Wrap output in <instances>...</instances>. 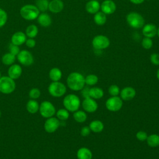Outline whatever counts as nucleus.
Instances as JSON below:
<instances>
[{
  "mask_svg": "<svg viewBox=\"0 0 159 159\" xmlns=\"http://www.w3.org/2000/svg\"><path fill=\"white\" fill-rule=\"evenodd\" d=\"M67 86L72 91H81L85 86L84 76L79 72H72L67 77Z\"/></svg>",
  "mask_w": 159,
  "mask_h": 159,
  "instance_id": "nucleus-1",
  "label": "nucleus"
},
{
  "mask_svg": "<svg viewBox=\"0 0 159 159\" xmlns=\"http://www.w3.org/2000/svg\"><path fill=\"white\" fill-rule=\"evenodd\" d=\"M63 104L65 108L69 112H75L80 107L81 101L78 96L75 94L66 95L63 100Z\"/></svg>",
  "mask_w": 159,
  "mask_h": 159,
  "instance_id": "nucleus-2",
  "label": "nucleus"
},
{
  "mask_svg": "<svg viewBox=\"0 0 159 159\" xmlns=\"http://www.w3.org/2000/svg\"><path fill=\"white\" fill-rule=\"evenodd\" d=\"M20 14L23 19L27 20H32L38 17L40 14V11L36 6L27 4L22 7L20 10Z\"/></svg>",
  "mask_w": 159,
  "mask_h": 159,
  "instance_id": "nucleus-3",
  "label": "nucleus"
},
{
  "mask_svg": "<svg viewBox=\"0 0 159 159\" xmlns=\"http://www.w3.org/2000/svg\"><path fill=\"white\" fill-rule=\"evenodd\" d=\"M16 88L14 80L8 76H3L0 78V93L4 94H9L13 93Z\"/></svg>",
  "mask_w": 159,
  "mask_h": 159,
  "instance_id": "nucleus-4",
  "label": "nucleus"
},
{
  "mask_svg": "<svg viewBox=\"0 0 159 159\" xmlns=\"http://www.w3.org/2000/svg\"><path fill=\"white\" fill-rule=\"evenodd\" d=\"M49 94L54 98L63 96L66 91V86L60 81H52L48 87Z\"/></svg>",
  "mask_w": 159,
  "mask_h": 159,
  "instance_id": "nucleus-5",
  "label": "nucleus"
},
{
  "mask_svg": "<svg viewBox=\"0 0 159 159\" xmlns=\"http://www.w3.org/2000/svg\"><path fill=\"white\" fill-rule=\"evenodd\" d=\"M126 20L128 24L134 29H140L144 25L145 20L141 14L131 12L127 15Z\"/></svg>",
  "mask_w": 159,
  "mask_h": 159,
  "instance_id": "nucleus-6",
  "label": "nucleus"
},
{
  "mask_svg": "<svg viewBox=\"0 0 159 159\" xmlns=\"http://www.w3.org/2000/svg\"><path fill=\"white\" fill-rule=\"evenodd\" d=\"M40 115L45 119L53 117L56 114V109L54 105L49 101H42L39 110Z\"/></svg>",
  "mask_w": 159,
  "mask_h": 159,
  "instance_id": "nucleus-7",
  "label": "nucleus"
},
{
  "mask_svg": "<svg viewBox=\"0 0 159 159\" xmlns=\"http://www.w3.org/2000/svg\"><path fill=\"white\" fill-rule=\"evenodd\" d=\"M105 105L108 111L111 112H117L122 108L123 102L122 99L117 96H111L107 99Z\"/></svg>",
  "mask_w": 159,
  "mask_h": 159,
  "instance_id": "nucleus-8",
  "label": "nucleus"
},
{
  "mask_svg": "<svg viewBox=\"0 0 159 159\" xmlns=\"http://www.w3.org/2000/svg\"><path fill=\"white\" fill-rule=\"evenodd\" d=\"M92 45L96 50H102L109 46L110 40L106 36L99 35L93 38L92 40Z\"/></svg>",
  "mask_w": 159,
  "mask_h": 159,
  "instance_id": "nucleus-9",
  "label": "nucleus"
},
{
  "mask_svg": "<svg viewBox=\"0 0 159 159\" xmlns=\"http://www.w3.org/2000/svg\"><path fill=\"white\" fill-rule=\"evenodd\" d=\"M18 61L24 66H30L34 63V57L32 53L26 50H20L17 55Z\"/></svg>",
  "mask_w": 159,
  "mask_h": 159,
  "instance_id": "nucleus-10",
  "label": "nucleus"
},
{
  "mask_svg": "<svg viewBox=\"0 0 159 159\" xmlns=\"http://www.w3.org/2000/svg\"><path fill=\"white\" fill-rule=\"evenodd\" d=\"M60 120L55 117L47 118L45 121L43 127L45 130L49 134L55 132L60 127Z\"/></svg>",
  "mask_w": 159,
  "mask_h": 159,
  "instance_id": "nucleus-11",
  "label": "nucleus"
},
{
  "mask_svg": "<svg viewBox=\"0 0 159 159\" xmlns=\"http://www.w3.org/2000/svg\"><path fill=\"white\" fill-rule=\"evenodd\" d=\"M82 107L85 112L93 113L96 111L98 105L95 99L91 98H88L84 99L82 102Z\"/></svg>",
  "mask_w": 159,
  "mask_h": 159,
  "instance_id": "nucleus-12",
  "label": "nucleus"
},
{
  "mask_svg": "<svg viewBox=\"0 0 159 159\" xmlns=\"http://www.w3.org/2000/svg\"><path fill=\"white\" fill-rule=\"evenodd\" d=\"M120 98L124 101H130L134 98L136 95L135 89L131 86H127L120 91Z\"/></svg>",
  "mask_w": 159,
  "mask_h": 159,
  "instance_id": "nucleus-13",
  "label": "nucleus"
},
{
  "mask_svg": "<svg viewBox=\"0 0 159 159\" xmlns=\"http://www.w3.org/2000/svg\"><path fill=\"white\" fill-rule=\"evenodd\" d=\"M102 12L106 15L114 13L116 9V5L112 0H105L101 4Z\"/></svg>",
  "mask_w": 159,
  "mask_h": 159,
  "instance_id": "nucleus-14",
  "label": "nucleus"
},
{
  "mask_svg": "<svg viewBox=\"0 0 159 159\" xmlns=\"http://www.w3.org/2000/svg\"><path fill=\"white\" fill-rule=\"evenodd\" d=\"M22 73V67L18 64H12L7 70V75L11 78L17 80L21 76Z\"/></svg>",
  "mask_w": 159,
  "mask_h": 159,
  "instance_id": "nucleus-15",
  "label": "nucleus"
},
{
  "mask_svg": "<svg viewBox=\"0 0 159 159\" xmlns=\"http://www.w3.org/2000/svg\"><path fill=\"white\" fill-rule=\"evenodd\" d=\"M142 33L145 37L152 38L157 34V28L153 24H147L143 26Z\"/></svg>",
  "mask_w": 159,
  "mask_h": 159,
  "instance_id": "nucleus-16",
  "label": "nucleus"
},
{
  "mask_svg": "<svg viewBox=\"0 0 159 159\" xmlns=\"http://www.w3.org/2000/svg\"><path fill=\"white\" fill-rule=\"evenodd\" d=\"M26 35L25 34L21 31H18L15 32L11 37V43L20 46L24 44L26 41Z\"/></svg>",
  "mask_w": 159,
  "mask_h": 159,
  "instance_id": "nucleus-17",
  "label": "nucleus"
},
{
  "mask_svg": "<svg viewBox=\"0 0 159 159\" xmlns=\"http://www.w3.org/2000/svg\"><path fill=\"white\" fill-rule=\"evenodd\" d=\"M64 7V4L61 0H52L49 2L48 9L53 13L60 12Z\"/></svg>",
  "mask_w": 159,
  "mask_h": 159,
  "instance_id": "nucleus-18",
  "label": "nucleus"
},
{
  "mask_svg": "<svg viewBox=\"0 0 159 159\" xmlns=\"http://www.w3.org/2000/svg\"><path fill=\"white\" fill-rule=\"evenodd\" d=\"M101 7L99 2L97 0H90L85 6L86 11L89 14H96L98 12Z\"/></svg>",
  "mask_w": 159,
  "mask_h": 159,
  "instance_id": "nucleus-19",
  "label": "nucleus"
},
{
  "mask_svg": "<svg viewBox=\"0 0 159 159\" xmlns=\"http://www.w3.org/2000/svg\"><path fill=\"white\" fill-rule=\"evenodd\" d=\"M78 159H92V152L86 147H81L78 149L76 153Z\"/></svg>",
  "mask_w": 159,
  "mask_h": 159,
  "instance_id": "nucleus-20",
  "label": "nucleus"
},
{
  "mask_svg": "<svg viewBox=\"0 0 159 159\" xmlns=\"http://www.w3.org/2000/svg\"><path fill=\"white\" fill-rule=\"evenodd\" d=\"M37 21L41 26L47 27L50 25L52 23V19L48 14L43 12L39 15L37 17Z\"/></svg>",
  "mask_w": 159,
  "mask_h": 159,
  "instance_id": "nucleus-21",
  "label": "nucleus"
},
{
  "mask_svg": "<svg viewBox=\"0 0 159 159\" xmlns=\"http://www.w3.org/2000/svg\"><path fill=\"white\" fill-rule=\"evenodd\" d=\"M40 104L36 101V99H30L26 104V109L30 114H35L39 110Z\"/></svg>",
  "mask_w": 159,
  "mask_h": 159,
  "instance_id": "nucleus-22",
  "label": "nucleus"
},
{
  "mask_svg": "<svg viewBox=\"0 0 159 159\" xmlns=\"http://www.w3.org/2000/svg\"><path fill=\"white\" fill-rule=\"evenodd\" d=\"M91 131L94 133H100L104 129V124L99 120H94L91 121L89 125Z\"/></svg>",
  "mask_w": 159,
  "mask_h": 159,
  "instance_id": "nucleus-23",
  "label": "nucleus"
},
{
  "mask_svg": "<svg viewBox=\"0 0 159 159\" xmlns=\"http://www.w3.org/2000/svg\"><path fill=\"white\" fill-rule=\"evenodd\" d=\"M48 76L52 81H59L62 77V72L60 69L55 67L50 70Z\"/></svg>",
  "mask_w": 159,
  "mask_h": 159,
  "instance_id": "nucleus-24",
  "label": "nucleus"
},
{
  "mask_svg": "<svg viewBox=\"0 0 159 159\" xmlns=\"http://www.w3.org/2000/svg\"><path fill=\"white\" fill-rule=\"evenodd\" d=\"M104 96V91L99 87L89 88V96L94 99H99Z\"/></svg>",
  "mask_w": 159,
  "mask_h": 159,
  "instance_id": "nucleus-25",
  "label": "nucleus"
},
{
  "mask_svg": "<svg viewBox=\"0 0 159 159\" xmlns=\"http://www.w3.org/2000/svg\"><path fill=\"white\" fill-rule=\"evenodd\" d=\"M148 145L152 148H155L159 146V135L158 134H151L147 138Z\"/></svg>",
  "mask_w": 159,
  "mask_h": 159,
  "instance_id": "nucleus-26",
  "label": "nucleus"
},
{
  "mask_svg": "<svg viewBox=\"0 0 159 159\" xmlns=\"http://www.w3.org/2000/svg\"><path fill=\"white\" fill-rule=\"evenodd\" d=\"M107 20V17L106 14H105L104 12H98L96 14H94V21L96 24L98 25H104Z\"/></svg>",
  "mask_w": 159,
  "mask_h": 159,
  "instance_id": "nucleus-27",
  "label": "nucleus"
},
{
  "mask_svg": "<svg viewBox=\"0 0 159 159\" xmlns=\"http://www.w3.org/2000/svg\"><path fill=\"white\" fill-rule=\"evenodd\" d=\"M73 116L75 120L78 123L84 122L87 119V114L86 112L83 111L77 110L73 112Z\"/></svg>",
  "mask_w": 159,
  "mask_h": 159,
  "instance_id": "nucleus-28",
  "label": "nucleus"
},
{
  "mask_svg": "<svg viewBox=\"0 0 159 159\" xmlns=\"http://www.w3.org/2000/svg\"><path fill=\"white\" fill-rule=\"evenodd\" d=\"M15 60H16V56L9 52L5 53L2 57V62L5 65L11 66V65L14 64Z\"/></svg>",
  "mask_w": 159,
  "mask_h": 159,
  "instance_id": "nucleus-29",
  "label": "nucleus"
},
{
  "mask_svg": "<svg viewBox=\"0 0 159 159\" xmlns=\"http://www.w3.org/2000/svg\"><path fill=\"white\" fill-rule=\"evenodd\" d=\"M56 117L59 120L65 121L69 118L70 113L68 110L65 108L60 109L57 111H56Z\"/></svg>",
  "mask_w": 159,
  "mask_h": 159,
  "instance_id": "nucleus-30",
  "label": "nucleus"
},
{
  "mask_svg": "<svg viewBox=\"0 0 159 159\" xmlns=\"http://www.w3.org/2000/svg\"><path fill=\"white\" fill-rule=\"evenodd\" d=\"M39 32V30H38V27L34 24L30 25H29L27 29H26V31H25V34L27 35V37H29V38H34L35 37Z\"/></svg>",
  "mask_w": 159,
  "mask_h": 159,
  "instance_id": "nucleus-31",
  "label": "nucleus"
},
{
  "mask_svg": "<svg viewBox=\"0 0 159 159\" xmlns=\"http://www.w3.org/2000/svg\"><path fill=\"white\" fill-rule=\"evenodd\" d=\"M36 7L40 11L45 12L48 9L49 1L48 0H36Z\"/></svg>",
  "mask_w": 159,
  "mask_h": 159,
  "instance_id": "nucleus-32",
  "label": "nucleus"
},
{
  "mask_svg": "<svg viewBox=\"0 0 159 159\" xmlns=\"http://www.w3.org/2000/svg\"><path fill=\"white\" fill-rule=\"evenodd\" d=\"M85 84L88 86H94L98 81V77L93 74H90L84 77Z\"/></svg>",
  "mask_w": 159,
  "mask_h": 159,
  "instance_id": "nucleus-33",
  "label": "nucleus"
},
{
  "mask_svg": "<svg viewBox=\"0 0 159 159\" xmlns=\"http://www.w3.org/2000/svg\"><path fill=\"white\" fill-rule=\"evenodd\" d=\"M41 94L40 90L37 88H32L29 92V96L32 99H38Z\"/></svg>",
  "mask_w": 159,
  "mask_h": 159,
  "instance_id": "nucleus-34",
  "label": "nucleus"
},
{
  "mask_svg": "<svg viewBox=\"0 0 159 159\" xmlns=\"http://www.w3.org/2000/svg\"><path fill=\"white\" fill-rule=\"evenodd\" d=\"M120 91L119 87L116 84L111 85L108 89V92L111 96H118L120 93Z\"/></svg>",
  "mask_w": 159,
  "mask_h": 159,
  "instance_id": "nucleus-35",
  "label": "nucleus"
},
{
  "mask_svg": "<svg viewBox=\"0 0 159 159\" xmlns=\"http://www.w3.org/2000/svg\"><path fill=\"white\" fill-rule=\"evenodd\" d=\"M142 47L147 50H148L150 48H152V47L153 46V42L152 40L151 39V38H148V37H144L142 39Z\"/></svg>",
  "mask_w": 159,
  "mask_h": 159,
  "instance_id": "nucleus-36",
  "label": "nucleus"
},
{
  "mask_svg": "<svg viewBox=\"0 0 159 159\" xmlns=\"http://www.w3.org/2000/svg\"><path fill=\"white\" fill-rule=\"evenodd\" d=\"M7 20V14L6 13V12L0 8V28L3 27L5 24L6 23Z\"/></svg>",
  "mask_w": 159,
  "mask_h": 159,
  "instance_id": "nucleus-37",
  "label": "nucleus"
},
{
  "mask_svg": "<svg viewBox=\"0 0 159 159\" xmlns=\"http://www.w3.org/2000/svg\"><path fill=\"white\" fill-rule=\"evenodd\" d=\"M9 53H12V55L16 56L18 55V53L20 52V48L19 46L16 45L13 43H10L9 46Z\"/></svg>",
  "mask_w": 159,
  "mask_h": 159,
  "instance_id": "nucleus-38",
  "label": "nucleus"
},
{
  "mask_svg": "<svg viewBox=\"0 0 159 159\" xmlns=\"http://www.w3.org/2000/svg\"><path fill=\"white\" fill-rule=\"evenodd\" d=\"M135 136H136V138L139 141L143 142V141H145V140H147L148 135H147V134L145 132L142 131V130H140V131L137 132Z\"/></svg>",
  "mask_w": 159,
  "mask_h": 159,
  "instance_id": "nucleus-39",
  "label": "nucleus"
},
{
  "mask_svg": "<svg viewBox=\"0 0 159 159\" xmlns=\"http://www.w3.org/2000/svg\"><path fill=\"white\" fill-rule=\"evenodd\" d=\"M150 60L151 63L155 65H159V54L153 53L150 56Z\"/></svg>",
  "mask_w": 159,
  "mask_h": 159,
  "instance_id": "nucleus-40",
  "label": "nucleus"
},
{
  "mask_svg": "<svg viewBox=\"0 0 159 159\" xmlns=\"http://www.w3.org/2000/svg\"><path fill=\"white\" fill-rule=\"evenodd\" d=\"M91 132V129L89 126H84L81 129L80 134L83 137H87L89 135Z\"/></svg>",
  "mask_w": 159,
  "mask_h": 159,
  "instance_id": "nucleus-41",
  "label": "nucleus"
},
{
  "mask_svg": "<svg viewBox=\"0 0 159 159\" xmlns=\"http://www.w3.org/2000/svg\"><path fill=\"white\" fill-rule=\"evenodd\" d=\"M81 91V95L84 98V99L90 98V96H89V88L84 87Z\"/></svg>",
  "mask_w": 159,
  "mask_h": 159,
  "instance_id": "nucleus-42",
  "label": "nucleus"
},
{
  "mask_svg": "<svg viewBox=\"0 0 159 159\" xmlns=\"http://www.w3.org/2000/svg\"><path fill=\"white\" fill-rule=\"evenodd\" d=\"M25 43L27 47L29 48H34L36 44L35 40L32 38H29V39H27Z\"/></svg>",
  "mask_w": 159,
  "mask_h": 159,
  "instance_id": "nucleus-43",
  "label": "nucleus"
},
{
  "mask_svg": "<svg viewBox=\"0 0 159 159\" xmlns=\"http://www.w3.org/2000/svg\"><path fill=\"white\" fill-rule=\"evenodd\" d=\"M130 1L135 4H140L142 3L144 1V0H130Z\"/></svg>",
  "mask_w": 159,
  "mask_h": 159,
  "instance_id": "nucleus-44",
  "label": "nucleus"
},
{
  "mask_svg": "<svg viewBox=\"0 0 159 159\" xmlns=\"http://www.w3.org/2000/svg\"><path fill=\"white\" fill-rule=\"evenodd\" d=\"M157 79L159 80V68L158 69V70H157Z\"/></svg>",
  "mask_w": 159,
  "mask_h": 159,
  "instance_id": "nucleus-45",
  "label": "nucleus"
},
{
  "mask_svg": "<svg viewBox=\"0 0 159 159\" xmlns=\"http://www.w3.org/2000/svg\"><path fill=\"white\" fill-rule=\"evenodd\" d=\"M157 35H158V36L159 37V27L157 29Z\"/></svg>",
  "mask_w": 159,
  "mask_h": 159,
  "instance_id": "nucleus-46",
  "label": "nucleus"
},
{
  "mask_svg": "<svg viewBox=\"0 0 159 159\" xmlns=\"http://www.w3.org/2000/svg\"><path fill=\"white\" fill-rule=\"evenodd\" d=\"M1 111L0 110V117H1Z\"/></svg>",
  "mask_w": 159,
  "mask_h": 159,
  "instance_id": "nucleus-47",
  "label": "nucleus"
},
{
  "mask_svg": "<svg viewBox=\"0 0 159 159\" xmlns=\"http://www.w3.org/2000/svg\"><path fill=\"white\" fill-rule=\"evenodd\" d=\"M1 76H1V73H0V78H1Z\"/></svg>",
  "mask_w": 159,
  "mask_h": 159,
  "instance_id": "nucleus-48",
  "label": "nucleus"
}]
</instances>
